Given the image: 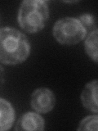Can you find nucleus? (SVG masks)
Listing matches in <instances>:
<instances>
[{
  "label": "nucleus",
  "mask_w": 98,
  "mask_h": 131,
  "mask_svg": "<svg viewBox=\"0 0 98 131\" xmlns=\"http://www.w3.org/2000/svg\"><path fill=\"white\" fill-rule=\"evenodd\" d=\"M49 17L47 3L43 0H26L20 4L18 23L24 30L36 33L44 27Z\"/></svg>",
  "instance_id": "nucleus-2"
},
{
  "label": "nucleus",
  "mask_w": 98,
  "mask_h": 131,
  "mask_svg": "<svg viewBox=\"0 0 98 131\" xmlns=\"http://www.w3.org/2000/svg\"><path fill=\"white\" fill-rule=\"evenodd\" d=\"M55 103L56 97L54 93L48 89H38L32 94L31 106L38 112L47 113L51 112Z\"/></svg>",
  "instance_id": "nucleus-4"
},
{
  "label": "nucleus",
  "mask_w": 98,
  "mask_h": 131,
  "mask_svg": "<svg viewBox=\"0 0 98 131\" xmlns=\"http://www.w3.org/2000/svg\"><path fill=\"white\" fill-rule=\"evenodd\" d=\"M97 119L98 116L96 115L95 116H89L84 118L83 121L80 122L79 126L78 129L79 130H97Z\"/></svg>",
  "instance_id": "nucleus-9"
},
{
  "label": "nucleus",
  "mask_w": 98,
  "mask_h": 131,
  "mask_svg": "<svg viewBox=\"0 0 98 131\" xmlns=\"http://www.w3.org/2000/svg\"><path fill=\"white\" fill-rule=\"evenodd\" d=\"M44 120L40 115L34 112H27L20 118L16 130L42 131L44 129Z\"/></svg>",
  "instance_id": "nucleus-5"
},
{
  "label": "nucleus",
  "mask_w": 98,
  "mask_h": 131,
  "mask_svg": "<svg viewBox=\"0 0 98 131\" xmlns=\"http://www.w3.org/2000/svg\"><path fill=\"white\" fill-rule=\"evenodd\" d=\"M97 80L91 81L85 86L81 94V101L83 106L88 110L97 113Z\"/></svg>",
  "instance_id": "nucleus-6"
},
{
  "label": "nucleus",
  "mask_w": 98,
  "mask_h": 131,
  "mask_svg": "<svg viewBox=\"0 0 98 131\" xmlns=\"http://www.w3.org/2000/svg\"><path fill=\"white\" fill-rule=\"evenodd\" d=\"M79 20L82 23V25L84 26V28L87 30V31H88V30H92V31L94 30H92V28L96 29L95 18H94V16L92 15L88 14V13L83 14L80 16Z\"/></svg>",
  "instance_id": "nucleus-10"
},
{
  "label": "nucleus",
  "mask_w": 98,
  "mask_h": 131,
  "mask_svg": "<svg viewBox=\"0 0 98 131\" xmlns=\"http://www.w3.org/2000/svg\"><path fill=\"white\" fill-rule=\"evenodd\" d=\"M30 44L27 37L14 28L0 29V61L16 65L24 61L30 55Z\"/></svg>",
  "instance_id": "nucleus-1"
},
{
  "label": "nucleus",
  "mask_w": 98,
  "mask_h": 131,
  "mask_svg": "<svg viewBox=\"0 0 98 131\" xmlns=\"http://www.w3.org/2000/svg\"><path fill=\"white\" fill-rule=\"evenodd\" d=\"M97 29L91 31L85 40V50L95 62H97Z\"/></svg>",
  "instance_id": "nucleus-8"
},
{
  "label": "nucleus",
  "mask_w": 98,
  "mask_h": 131,
  "mask_svg": "<svg viewBox=\"0 0 98 131\" xmlns=\"http://www.w3.org/2000/svg\"><path fill=\"white\" fill-rule=\"evenodd\" d=\"M4 83V71L3 67L0 66V89Z\"/></svg>",
  "instance_id": "nucleus-11"
},
{
  "label": "nucleus",
  "mask_w": 98,
  "mask_h": 131,
  "mask_svg": "<svg viewBox=\"0 0 98 131\" xmlns=\"http://www.w3.org/2000/svg\"><path fill=\"white\" fill-rule=\"evenodd\" d=\"M15 120L14 108L7 100L0 98V131L11 129Z\"/></svg>",
  "instance_id": "nucleus-7"
},
{
  "label": "nucleus",
  "mask_w": 98,
  "mask_h": 131,
  "mask_svg": "<svg viewBox=\"0 0 98 131\" xmlns=\"http://www.w3.org/2000/svg\"><path fill=\"white\" fill-rule=\"evenodd\" d=\"M86 35L87 30L77 18H61L57 20L53 27V36L61 44H76L83 40Z\"/></svg>",
  "instance_id": "nucleus-3"
}]
</instances>
